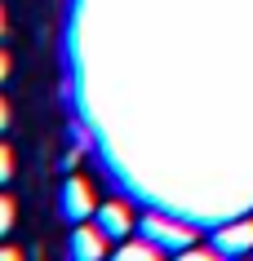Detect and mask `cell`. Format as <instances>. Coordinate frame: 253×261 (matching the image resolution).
I'll return each instance as SVG.
<instances>
[{"label": "cell", "instance_id": "6da1fadb", "mask_svg": "<svg viewBox=\"0 0 253 261\" xmlns=\"http://www.w3.org/2000/svg\"><path fill=\"white\" fill-rule=\"evenodd\" d=\"M138 234L142 239H151L160 252H187V248L196 244V230L187 226V221H173V217H160V213H151V217L138 221Z\"/></svg>", "mask_w": 253, "mask_h": 261}, {"label": "cell", "instance_id": "7a4b0ae2", "mask_svg": "<svg viewBox=\"0 0 253 261\" xmlns=\"http://www.w3.org/2000/svg\"><path fill=\"white\" fill-rule=\"evenodd\" d=\"M58 213H62V221H84L98 213V204H94V191H89V181L80 177H67L62 186H58Z\"/></svg>", "mask_w": 253, "mask_h": 261}, {"label": "cell", "instance_id": "3957f363", "mask_svg": "<svg viewBox=\"0 0 253 261\" xmlns=\"http://www.w3.org/2000/svg\"><path fill=\"white\" fill-rule=\"evenodd\" d=\"M209 244H213L218 257H249L253 252V217L249 221H231V226H218Z\"/></svg>", "mask_w": 253, "mask_h": 261}, {"label": "cell", "instance_id": "277c9868", "mask_svg": "<svg viewBox=\"0 0 253 261\" xmlns=\"http://www.w3.org/2000/svg\"><path fill=\"white\" fill-rule=\"evenodd\" d=\"M107 234L98 230V226H84V221H76L71 226V234H67V257H80V261H98V257H107Z\"/></svg>", "mask_w": 253, "mask_h": 261}, {"label": "cell", "instance_id": "5b68a950", "mask_svg": "<svg viewBox=\"0 0 253 261\" xmlns=\"http://www.w3.org/2000/svg\"><path fill=\"white\" fill-rule=\"evenodd\" d=\"M94 226H98L111 244H125L129 230H133V217H129L125 204H98V213H94Z\"/></svg>", "mask_w": 253, "mask_h": 261}, {"label": "cell", "instance_id": "8992f818", "mask_svg": "<svg viewBox=\"0 0 253 261\" xmlns=\"http://www.w3.org/2000/svg\"><path fill=\"white\" fill-rule=\"evenodd\" d=\"M155 257H160V248L151 239H142V234L138 239H125V244L116 248V261H155Z\"/></svg>", "mask_w": 253, "mask_h": 261}, {"label": "cell", "instance_id": "52a82bcc", "mask_svg": "<svg viewBox=\"0 0 253 261\" xmlns=\"http://www.w3.org/2000/svg\"><path fill=\"white\" fill-rule=\"evenodd\" d=\"M0 230H14V199H0Z\"/></svg>", "mask_w": 253, "mask_h": 261}]
</instances>
